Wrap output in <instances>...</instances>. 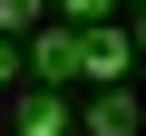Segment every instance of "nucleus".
I'll list each match as a JSON object with an SVG mask.
<instances>
[{"mask_svg": "<svg viewBox=\"0 0 146 136\" xmlns=\"http://www.w3.org/2000/svg\"><path fill=\"white\" fill-rule=\"evenodd\" d=\"M146 49H136V29H107V20H88V88H127V68H136Z\"/></svg>", "mask_w": 146, "mask_h": 136, "instance_id": "3", "label": "nucleus"}, {"mask_svg": "<svg viewBox=\"0 0 146 136\" xmlns=\"http://www.w3.org/2000/svg\"><path fill=\"white\" fill-rule=\"evenodd\" d=\"M78 126H88V136H146V97H136V88H98V97L78 107Z\"/></svg>", "mask_w": 146, "mask_h": 136, "instance_id": "4", "label": "nucleus"}, {"mask_svg": "<svg viewBox=\"0 0 146 136\" xmlns=\"http://www.w3.org/2000/svg\"><path fill=\"white\" fill-rule=\"evenodd\" d=\"M0 117H10V97H0Z\"/></svg>", "mask_w": 146, "mask_h": 136, "instance_id": "9", "label": "nucleus"}, {"mask_svg": "<svg viewBox=\"0 0 146 136\" xmlns=\"http://www.w3.org/2000/svg\"><path fill=\"white\" fill-rule=\"evenodd\" d=\"M20 78H29V49H20L10 29H0V88H20Z\"/></svg>", "mask_w": 146, "mask_h": 136, "instance_id": "6", "label": "nucleus"}, {"mask_svg": "<svg viewBox=\"0 0 146 136\" xmlns=\"http://www.w3.org/2000/svg\"><path fill=\"white\" fill-rule=\"evenodd\" d=\"M29 78H39V88H78V78H88V20H49V29L29 39Z\"/></svg>", "mask_w": 146, "mask_h": 136, "instance_id": "1", "label": "nucleus"}, {"mask_svg": "<svg viewBox=\"0 0 146 136\" xmlns=\"http://www.w3.org/2000/svg\"><path fill=\"white\" fill-rule=\"evenodd\" d=\"M117 0H58V20H107Z\"/></svg>", "mask_w": 146, "mask_h": 136, "instance_id": "7", "label": "nucleus"}, {"mask_svg": "<svg viewBox=\"0 0 146 136\" xmlns=\"http://www.w3.org/2000/svg\"><path fill=\"white\" fill-rule=\"evenodd\" d=\"M10 126H20V136H68L78 107H68L58 88H39V78H20V88H10Z\"/></svg>", "mask_w": 146, "mask_h": 136, "instance_id": "2", "label": "nucleus"}, {"mask_svg": "<svg viewBox=\"0 0 146 136\" xmlns=\"http://www.w3.org/2000/svg\"><path fill=\"white\" fill-rule=\"evenodd\" d=\"M136 49H146V10H136Z\"/></svg>", "mask_w": 146, "mask_h": 136, "instance_id": "8", "label": "nucleus"}, {"mask_svg": "<svg viewBox=\"0 0 146 136\" xmlns=\"http://www.w3.org/2000/svg\"><path fill=\"white\" fill-rule=\"evenodd\" d=\"M0 29H10V39H39L49 10H39V0H0Z\"/></svg>", "mask_w": 146, "mask_h": 136, "instance_id": "5", "label": "nucleus"}]
</instances>
